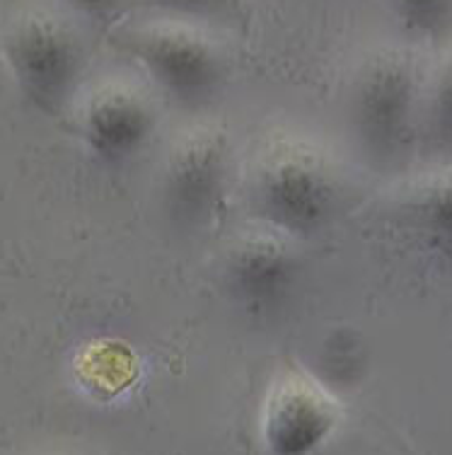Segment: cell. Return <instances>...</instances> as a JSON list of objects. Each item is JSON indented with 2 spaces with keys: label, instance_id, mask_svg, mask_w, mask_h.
Returning a JSON list of instances; mask_svg holds the SVG:
<instances>
[{
  "label": "cell",
  "instance_id": "4",
  "mask_svg": "<svg viewBox=\"0 0 452 455\" xmlns=\"http://www.w3.org/2000/svg\"><path fill=\"white\" fill-rule=\"evenodd\" d=\"M129 52L179 105H203L223 80V56L213 39L184 22H150L129 32Z\"/></svg>",
  "mask_w": 452,
  "mask_h": 455
},
{
  "label": "cell",
  "instance_id": "13",
  "mask_svg": "<svg viewBox=\"0 0 452 455\" xmlns=\"http://www.w3.org/2000/svg\"><path fill=\"white\" fill-rule=\"evenodd\" d=\"M66 3L80 12H85V15H107V12L119 8L122 0H66Z\"/></svg>",
  "mask_w": 452,
  "mask_h": 455
},
{
  "label": "cell",
  "instance_id": "12",
  "mask_svg": "<svg viewBox=\"0 0 452 455\" xmlns=\"http://www.w3.org/2000/svg\"><path fill=\"white\" fill-rule=\"evenodd\" d=\"M153 5L182 15H206L223 5V0H150Z\"/></svg>",
  "mask_w": 452,
  "mask_h": 455
},
{
  "label": "cell",
  "instance_id": "5",
  "mask_svg": "<svg viewBox=\"0 0 452 455\" xmlns=\"http://www.w3.org/2000/svg\"><path fill=\"white\" fill-rule=\"evenodd\" d=\"M227 184V140L218 129H192L174 140L160 172V202L179 228L203 226Z\"/></svg>",
  "mask_w": 452,
  "mask_h": 455
},
{
  "label": "cell",
  "instance_id": "8",
  "mask_svg": "<svg viewBox=\"0 0 452 455\" xmlns=\"http://www.w3.org/2000/svg\"><path fill=\"white\" fill-rule=\"evenodd\" d=\"M155 132V112L148 97L126 83H105L87 97L83 133L90 148L109 163L139 156Z\"/></svg>",
  "mask_w": 452,
  "mask_h": 455
},
{
  "label": "cell",
  "instance_id": "9",
  "mask_svg": "<svg viewBox=\"0 0 452 455\" xmlns=\"http://www.w3.org/2000/svg\"><path fill=\"white\" fill-rule=\"evenodd\" d=\"M404 211L421 235L452 247V170L421 177L407 192Z\"/></svg>",
  "mask_w": 452,
  "mask_h": 455
},
{
  "label": "cell",
  "instance_id": "1",
  "mask_svg": "<svg viewBox=\"0 0 452 455\" xmlns=\"http://www.w3.org/2000/svg\"><path fill=\"white\" fill-rule=\"evenodd\" d=\"M250 194L264 223L286 235H313L339 209L341 182L329 156L293 136L266 143L252 165Z\"/></svg>",
  "mask_w": 452,
  "mask_h": 455
},
{
  "label": "cell",
  "instance_id": "11",
  "mask_svg": "<svg viewBox=\"0 0 452 455\" xmlns=\"http://www.w3.org/2000/svg\"><path fill=\"white\" fill-rule=\"evenodd\" d=\"M433 124L435 133L445 146L452 148V59L445 63L433 92Z\"/></svg>",
  "mask_w": 452,
  "mask_h": 455
},
{
  "label": "cell",
  "instance_id": "2",
  "mask_svg": "<svg viewBox=\"0 0 452 455\" xmlns=\"http://www.w3.org/2000/svg\"><path fill=\"white\" fill-rule=\"evenodd\" d=\"M5 59L27 100L44 112H59L80 78V44L61 18L27 10L5 29Z\"/></svg>",
  "mask_w": 452,
  "mask_h": 455
},
{
  "label": "cell",
  "instance_id": "3",
  "mask_svg": "<svg viewBox=\"0 0 452 455\" xmlns=\"http://www.w3.org/2000/svg\"><path fill=\"white\" fill-rule=\"evenodd\" d=\"M300 279L303 259L290 235L276 228H250L227 245L223 286L247 315H279L300 289Z\"/></svg>",
  "mask_w": 452,
  "mask_h": 455
},
{
  "label": "cell",
  "instance_id": "7",
  "mask_svg": "<svg viewBox=\"0 0 452 455\" xmlns=\"http://www.w3.org/2000/svg\"><path fill=\"white\" fill-rule=\"evenodd\" d=\"M341 407L314 378L283 371L266 393L261 434L274 455H310L334 434Z\"/></svg>",
  "mask_w": 452,
  "mask_h": 455
},
{
  "label": "cell",
  "instance_id": "10",
  "mask_svg": "<svg viewBox=\"0 0 452 455\" xmlns=\"http://www.w3.org/2000/svg\"><path fill=\"white\" fill-rule=\"evenodd\" d=\"M392 8L414 36H438L452 25V0H392Z\"/></svg>",
  "mask_w": 452,
  "mask_h": 455
},
{
  "label": "cell",
  "instance_id": "6",
  "mask_svg": "<svg viewBox=\"0 0 452 455\" xmlns=\"http://www.w3.org/2000/svg\"><path fill=\"white\" fill-rule=\"evenodd\" d=\"M414 97V70L397 53H380L361 70L351 95V124L363 148L375 158H387L401 148Z\"/></svg>",
  "mask_w": 452,
  "mask_h": 455
}]
</instances>
